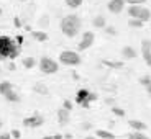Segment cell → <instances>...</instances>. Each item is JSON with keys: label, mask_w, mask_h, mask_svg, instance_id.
Wrapping results in <instances>:
<instances>
[{"label": "cell", "mask_w": 151, "mask_h": 139, "mask_svg": "<svg viewBox=\"0 0 151 139\" xmlns=\"http://www.w3.org/2000/svg\"><path fill=\"white\" fill-rule=\"evenodd\" d=\"M20 54V44L10 36H0V61L17 59Z\"/></svg>", "instance_id": "cell-1"}, {"label": "cell", "mask_w": 151, "mask_h": 139, "mask_svg": "<svg viewBox=\"0 0 151 139\" xmlns=\"http://www.w3.org/2000/svg\"><path fill=\"white\" fill-rule=\"evenodd\" d=\"M81 26H82V21L77 15H66L61 20V31L68 38H74L81 31Z\"/></svg>", "instance_id": "cell-2"}, {"label": "cell", "mask_w": 151, "mask_h": 139, "mask_svg": "<svg viewBox=\"0 0 151 139\" xmlns=\"http://www.w3.org/2000/svg\"><path fill=\"white\" fill-rule=\"evenodd\" d=\"M128 15H130V18L140 20V21H143V23L151 20L150 8H145V7H141V5H130L128 7Z\"/></svg>", "instance_id": "cell-3"}, {"label": "cell", "mask_w": 151, "mask_h": 139, "mask_svg": "<svg viewBox=\"0 0 151 139\" xmlns=\"http://www.w3.org/2000/svg\"><path fill=\"white\" fill-rule=\"evenodd\" d=\"M59 62L63 66H69V67H74V66H79L82 62L79 53L76 51H63L59 54Z\"/></svg>", "instance_id": "cell-4"}, {"label": "cell", "mask_w": 151, "mask_h": 139, "mask_svg": "<svg viewBox=\"0 0 151 139\" xmlns=\"http://www.w3.org/2000/svg\"><path fill=\"white\" fill-rule=\"evenodd\" d=\"M58 69H59V64L56 61H53L51 57H41L40 59V71L43 74H56Z\"/></svg>", "instance_id": "cell-5"}, {"label": "cell", "mask_w": 151, "mask_h": 139, "mask_svg": "<svg viewBox=\"0 0 151 139\" xmlns=\"http://www.w3.org/2000/svg\"><path fill=\"white\" fill-rule=\"evenodd\" d=\"M94 41H95V34L92 33V31H84V34H82V38H81V43H79L77 48H79L81 51H86V49H89L92 44H94Z\"/></svg>", "instance_id": "cell-6"}, {"label": "cell", "mask_w": 151, "mask_h": 139, "mask_svg": "<svg viewBox=\"0 0 151 139\" xmlns=\"http://www.w3.org/2000/svg\"><path fill=\"white\" fill-rule=\"evenodd\" d=\"M43 123H45V118L41 115H38V113L23 120V126H27V128H40V126H43Z\"/></svg>", "instance_id": "cell-7"}, {"label": "cell", "mask_w": 151, "mask_h": 139, "mask_svg": "<svg viewBox=\"0 0 151 139\" xmlns=\"http://www.w3.org/2000/svg\"><path fill=\"white\" fill-rule=\"evenodd\" d=\"M141 54H143L146 66L151 67V39H143L141 41Z\"/></svg>", "instance_id": "cell-8"}, {"label": "cell", "mask_w": 151, "mask_h": 139, "mask_svg": "<svg viewBox=\"0 0 151 139\" xmlns=\"http://www.w3.org/2000/svg\"><path fill=\"white\" fill-rule=\"evenodd\" d=\"M123 7H125V0H110L109 5H107V8L110 10V13H120V11H123Z\"/></svg>", "instance_id": "cell-9"}, {"label": "cell", "mask_w": 151, "mask_h": 139, "mask_svg": "<svg viewBox=\"0 0 151 139\" xmlns=\"http://www.w3.org/2000/svg\"><path fill=\"white\" fill-rule=\"evenodd\" d=\"M128 126L133 129V131H146L148 129V126H146V123H143V121H138V120H130L128 121Z\"/></svg>", "instance_id": "cell-10"}, {"label": "cell", "mask_w": 151, "mask_h": 139, "mask_svg": "<svg viewBox=\"0 0 151 139\" xmlns=\"http://www.w3.org/2000/svg\"><path fill=\"white\" fill-rule=\"evenodd\" d=\"M69 118H71V111H68V110H64V108L58 110V121H59L61 124H66L69 121Z\"/></svg>", "instance_id": "cell-11"}, {"label": "cell", "mask_w": 151, "mask_h": 139, "mask_svg": "<svg viewBox=\"0 0 151 139\" xmlns=\"http://www.w3.org/2000/svg\"><path fill=\"white\" fill-rule=\"evenodd\" d=\"M122 54H123L125 59H135L136 57V51H135V48H132V46H125V48L122 49Z\"/></svg>", "instance_id": "cell-12"}, {"label": "cell", "mask_w": 151, "mask_h": 139, "mask_svg": "<svg viewBox=\"0 0 151 139\" xmlns=\"http://www.w3.org/2000/svg\"><path fill=\"white\" fill-rule=\"evenodd\" d=\"M102 64L107 66L110 69H122L123 67V61H109V59H104Z\"/></svg>", "instance_id": "cell-13"}, {"label": "cell", "mask_w": 151, "mask_h": 139, "mask_svg": "<svg viewBox=\"0 0 151 139\" xmlns=\"http://www.w3.org/2000/svg\"><path fill=\"white\" fill-rule=\"evenodd\" d=\"M10 90H13V83H12V82H8V80H4V82H0V95L8 93Z\"/></svg>", "instance_id": "cell-14"}, {"label": "cell", "mask_w": 151, "mask_h": 139, "mask_svg": "<svg viewBox=\"0 0 151 139\" xmlns=\"http://www.w3.org/2000/svg\"><path fill=\"white\" fill-rule=\"evenodd\" d=\"M87 95H89V90H87V88H81V90L77 92V95H76V102L81 105L82 102L87 100Z\"/></svg>", "instance_id": "cell-15"}, {"label": "cell", "mask_w": 151, "mask_h": 139, "mask_svg": "<svg viewBox=\"0 0 151 139\" xmlns=\"http://www.w3.org/2000/svg\"><path fill=\"white\" fill-rule=\"evenodd\" d=\"M4 97H5V100H8V102H12V103H17V102H20V95L17 93L15 90H10L8 93H5Z\"/></svg>", "instance_id": "cell-16"}, {"label": "cell", "mask_w": 151, "mask_h": 139, "mask_svg": "<svg viewBox=\"0 0 151 139\" xmlns=\"http://www.w3.org/2000/svg\"><path fill=\"white\" fill-rule=\"evenodd\" d=\"M31 36H33L36 41H40V43L48 41V34H46L45 31H33V33H31Z\"/></svg>", "instance_id": "cell-17"}, {"label": "cell", "mask_w": 151, "mask_h": 139, "mask_svg": "<svg viewBox=\"0 0 151 139\" xmlns=\"http://www.w3.org/2000/svg\"><path fill=\"white\" fill-rule=\"evenodd\" d=\"M97 138L100 139H115V134L110 131H105V129H97Z\"/></svg>", "instance_id": "cell-18"}, {"label": "cell", "mask_w": 151, "mask_h": 139, "mask_svg": "<svg viewBox=\"0 0 151 139\" xmlns=\"http://www.w3.org/2000/svg\"><path fill=\"white\" fill-rule=\"evenodd\" d=\"M22 64L25 69H33L35 66H36V59H35V57H25V59L22 61Z\"/></svg>", "instance_id": "cell-19"}, {"label": "cell", "mask_w": 151, "mask_h": 139, "mask_svg": "<svg viewBox=\"0 0 151 139\" xmlns=\"http://www.w3.org/2000/svg\"><path fill=\"white\" fill-rule=\"evenodd\" d=\"M92 25H94V28H105V18H104L102 15L95 16V18L92 20Z\"/></svg>", "instance_id": "cell-20"}, {"label": "cell", "mask_w": 151, "mask_h": 139, "mask_svg": "<svg viewBox=\"0 0 151 139\" xmlns=\"http://www.w3.org/2000/svg\"><path fill=\"white\" fill-rule=\"evenodd\" d=\"M84 0H66V5H68L69 8H79L81 5H82Z\"/></svg>", "instance_id": "cell-21"}, {"label": "cell", "mask_w": 151, "mask_h": 139, "mask_svg": "<svg viewBox=\"0 0 151 139\" xmlns=\"http://www.w3.org/2000/svg\"><path fill=\"white\" fill-rule=\"evenodd\" d=\"M130 139H150V138H148L143 131H135V133L130 134Z\"/></svg>", "instance_id": "cell-22"}, {"label": "cell", "mask_w": 151, "mask_h": 139, "mask_svg": "<svg viewBox=\"0 0 151 139\" xmlns=\"http://www.w3.org/2000/svg\"><path fill=\"white\" fill-rule=\"evenodd\" d=\"M33 90L38 92V93H41V95H48V88H46L45 85H41V83H36V85L33 87Z\"/></svg>", "instance_id": "cell-23"}, {"label": "cell", "mask_w": 151, "mask_h": 139, "mask_svg": "<svg viewBox=\"0 0 151 139\" xmlns=\"http://www.w3.org/2000/svg\"><path fill=\"white\" fill-rule=\"evenodd\" d=\"M112 113L115 115V116H118V118H123L125 115H127V111H125L123 108H118V106H113V108H112Z\"/></svg>", "instance_id": "cell-24"}, {"label": "cell", "mask_w": 151, "mask_h": 139, "mask_svg": "<svg viewBox=\"0 0 151 139\" xmlns=\"http://www.w3.org/2000/svg\"><path fill=\"white\" fill-rule=\"evenodd\" d=\"M145 23L143 21H140V20H135V18H130V21H128V26H132V28H141Z\"/></svg>", "instance_id": "cell-25"}, {"label": "cell", "mask_w": 151, "mask_h": 139, "mask_svg": "<svg viewBox=\"0 0 151 139\" xmlns=\"http://www.w3.org/2000/svg\"><path fill=\"white\" fill-rule=\"evenodd\" d=\"M140 83H141V85H145V87L150 85V83H151V77H150V75H143V77L140 79Z\"/></svg>", "instance_id": "cell-26"}, {"label": "cell", "mask_w": 151, "mask_h": 139, "mask_svg": "<svg viewBox=\"0 0 151 139\" xmlns=\"http://www.w3.org/2000/svg\"><path fill=\"white\" fill-rule=\"evenodd\" d=\"M146 0H125V4H130V5H143Z\"/></svg>", "instance_id": "cell-27"}, {"label": "cell", "mask_w": 151, "mask_h": 139, "mask_svg": "<svg viewBox=\"0 0 151 139\" xmlns=\"http://www.w3.org/2000/svg\"><path fill=\"white\" fill-rule=\"evenodd\" d=\"M97 100V93H92V92H89V95H87V100L86 102H89V103H92V102H95ZM84 103V102H82Z\"/></svg>", "instance_id": "cell-28"}, {"label": "cell", "mask_w": 151, "mask_h": 139, "mask_svg": "<svg viewBox=\"0 0 151 139\" xmlns=\"http://www.w3.org/2000/svg\"><path fill=\"white\" fill-rule=\"evenodd\" d=\"M10 136H12V139H20L22 138V133H20V129H13L10 133Z\"/></svg>", "instance_id": "cell-29"}, {"label": "cell", "mask_w": 151, "mask_h": 139, "mask_svg": "<svg viewBox=\"0 0 151 139\" xmlns=\"http://www.w3.org/2000/svg\"><path fill=\"white\" fill-rule=\"evenodd\" d=\"M63 108L68 110V111H71V110H72V102H71V100H64V103H63Z\"/></svg>", "instance_id": "cell-30"}, {"label": "cell", "mask_w": 151, "mask_h": 139, "mask_svg": "<svg viewBox=\"0 0 151 139\" xmlns=\"http://www.w3.org/2000/svg\"><path fill=\"white\" fill-rule=\"evenodd\" d=\"M105 33L110 34V36H113V34H117V30L113 26H105Z\"/></svg>", "instance_id": "cell-31"}, {"label": "cell", "mask_w": 151, "mask_h": 139, "mask_svg": "<svg viewBox=\"0 0 151 139\" xmlns=\"http://www.w3.org/2000/svg\"><path fill=\"white\" fill-rule=\"evenodd\" d=\"M13 25H15L17 28H20V26H22V21L18 20V16H15V18H13Z\"/></svg>", "instance_id": "cell-32"}, {"label": "cell", "mask_w": 151, "mask_h": 139, "mask_svg": "<svg viewBox=\"0 0 151 139\" xmlns=\"http://www.w3.org/2000/svg\"><path fill=\"white\" fill-rule=\"evenodd\" d=\"M0 139H12V136H10V133H2V134H0Z\"/></svg>", "instance_id": "cell-33"}, {"label": "cell", "mask_w": 151, "mask_h": 139, "mask_svg": "<svg viewBox=\"0 0 151 139\" xmlns=\"http://www.w3.org/2000/svg\"><path fill=\"white\" fill-rule=\"evenodd\" d=\"M81 105H82L84 108H89V106H91V103H89V102H84V103H81Z\"/></svg>", "instance_id": "cell-34"}, {"label": "cell", "mask_w": 151, "mask_h": 139, "mask_svg": "<svg viewBox=\"0 0 151 139\" xmlns=\"http://www.w3.org/2000/svg\"><path fill=\"white\" fill-rule=\"evenodd\" d=\"M8 69H10V71H13V69H15V64H13V62H10V64H8Z\"/></svg>", "instance_id": "cell-35"}, {"label": "cell", "mask_w": 151, "mask_h": 139, "mask_svg": "<svg viewBox=\"0 0 151 139\" xmlns=\"http://www.w3.org/2000/svg\"><path fill=\"white\" fill-rule=\"evenodd\" d=\"M82 128H84V129H89V128H91V124L86 123V124H82Z\"/></svg>", "instance_id": "cell-36"}, {"label": "cell", "mask_w": 151, "mask_h": 139, "mask_svg": "<svg viewBox=\"0 0 151 139\" xmlns=\"http://www.w3.org/2000/svg\"><path fill=\"white\" fill-rule=\"evenodd\" d=\"M146 92L151 95V83H150V85H146Z\"/></svg>", "instance_id": "cell-37"}, {"label": "cell", "mask_w": 151, "mask_h": 139, "mask_svg": "<svg viewBox=\"0 0 151 139\" xmlns=\"http://www.w3.org/2000/svg\"><path fill=\"white\" fill-rule=\"evenodd\" d=\"M53 139H63V136H61V134H56V136H53Z\"/></svg>", "instance_id": "cell-38"}, {"label": "cell", "mask_w": 151, "mask_h": 139, "mask_svg": "<svg viewBox=\"0 0 151 139\" xmlns=\"http://www.w3.org/2000/svg\"><path fill=\"white\" fill-rule=\"evenodd\" d=\"M43 139H53V136H45Z\"/></svg>", "instance_id": "cell-39"}, {"label": "cell", "mask_w": 151, "mask_h": 139, "mask_svg": "<svg viewBox=\"0 0 151 139\" xmlns=\"http://www.w3.org/2000/svg\"><path fill=\"white\" fill-rule=\"evenodd\" d=\"M86 139H95V138H94V136H87Z\"/></svg>", "instance_id": "cell-40"}, {"label": "cell", "mask_w": 151, "mask_h": 139, "mask_svg": "<svg viewBox=\"0 0 151 139\" xmlns=\"http://www.w3.org/2000/svg\"><path fill=\"white\" fill-rule=\"evenodd\" d=\"M2 126H4V123H2V120H0V128H2Z\"/></svg>", "instance_id": "cell-41"}, {"label": "cell", "mask_w": 151, "mask_h": 139, "mask_svg": "<svg viewBox=\"0 0 151 139\" xmlns=\"http://www.w3.org/2000/svg\"><path fill=\"white\" fill-rule=\"evenodd\" d=\"M0 15H2V8H0Z\"/></svg>", "instance_id": "cell-42"}, {"label": "cell", "mask_w": 151, "mask_h": 139, "mask_svg": "<svg viewBox=\"0 0 151 139\" xmlns=\"http://www.w3.org/2000/svg\"><path fill=\"white\" fill-rule=\"evenodd\" d=\"M20 2H27V0H20Z\"/></svg>", "instance_id": "cell-43"}]
</instances>
